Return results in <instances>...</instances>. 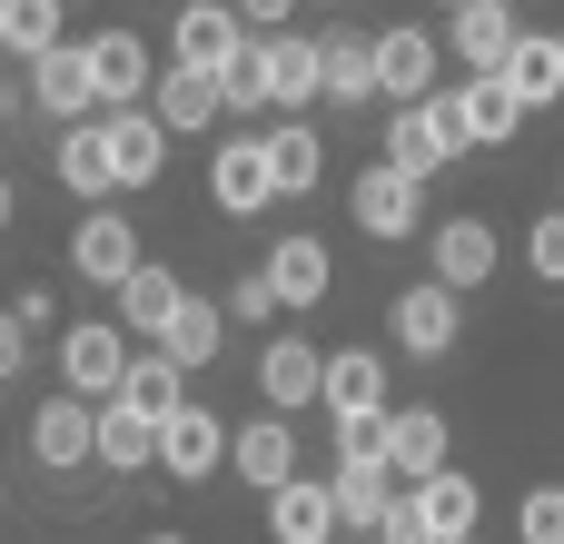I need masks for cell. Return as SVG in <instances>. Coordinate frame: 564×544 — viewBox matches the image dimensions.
Instances as JSON below:
<instances>
[{
    "mask_svg": "<svg viewBox=\"0 0 564 544\" xmlns=\"http://www.w3.org/2000/svg\"><path fill=\"white\" fill-rule=\"evenodd\" d=\"M446 159H466V129H456V99H426V109H397V139H387V168H406L416 188L446 168Z\"/></svg>",
    "mask_w": 564,
    "mask_h": 544,
    "instance_id": "cell-1",
    "label": "cell"
},
{
    "mask_svg": "<svg viewBox=\"0 0 564 544\" xmlns=\"http://www.w3.org/2000/svg\"><path fill=\"white\" fill-rule=\"evenodd\" d=\"M59 377H69V396H89V406H109L119 396V377H129V327H69L59 337Z\"/></svg>",
    "mask_w": 564,
    "mask_h": 544,
    "instance_id": "cell-2",
    "label": "cell"
},
{
    "mask_svg": "<svg viewBox=\"0 0 564 544\" xmlns=\"http://www.w3.org/2000/svg\"><path fill=\"white\" fill-rule=\"evenodd\" d=\"M30 456H40L50 476H59V466H99V406L59 387V396L30 416Z\"/></svg>",
    "mask_w": 564,
    "mask_h": 544,
    "instance_id": "cell-3",
    "label": "cell"
},
{
    "mask_svg": "<svg viewBox=\"0 0 564 544\" xmlns=\"http://www.w3.org/2000/svg\"><path fill=\"white\" fill-rule=\"evenodd\" d=\"M436 69H446V50H436L426 30H377V89H387L397 109H426V99H436Z\"/></svg>",
    "mask_w": 564,
    "mask_h": 544,
    "instance_id": "cell-4",
    "label": "cell"
},
{
    "mask_svg": "<svg viewBox=\"0 0 564 544\" xmlns=\"http://www.w3.org/2000/svg\"><path fill=\"white\" fill-rule=\"evenodd\" d=\"M79 50H89L99 109H139V89H159V69H149V40H139V30H99V40H79Z\"/></svg>",
    "mask_w": 564,
    "mask_h": 544,
    "instance_id": "cell-5",
    "label": "cell"
},
{
    "mask_svg": "<svg viewBox=\"0 0 564 544\" xmlns=\"http://www.w3.org/2000/svg\"><path fill=\"white\" fill-rule=\"evenodd\" d=\"M268 535L278 544H337V496H327V476H288L278 496H268Z\"/></svg>",
    "mask_w": 564,
    "mask_h": 544,
    "instance_id": "cell-6",
    "label": "cell"
},
{
    "mask_svg": "<svg viewBox=\"0 0 564 544\" xmlns=\"http://www.w3.org/2000/svg\"><path fill=\"white\" fill-rule=\"evenodd\" d=\"M238 50H248V20H238L228 0H188V10H178V69H208V79H218Z\"/></svg>",
    "mask_w": 564,
    "mask_h": 544,
    "instance_id": "cell-7",
    "label": "cell"
},
{
    "mask_svg": "<svg viewBox=\"0 0 564 544\" xmlns=\"http://www.w3.org/2000/svg\"><path fill=\"white\" fill-rule=\"evenodd\" d=\"M30 99H40L59 129L99 119V79H89V50H50V59H30Z\"/></svg>",
    "mask_w": 564,
    "mask_h": 544,
    "instance_id": "cell-8",
    "label": "cell"
},
{
    "mask_svg": "<svg viewBox=\"0 0 564 544\" xmlns=\"http://www.w3.org/2000/svg\"><path fill=\"white\" fill-rule=\"evenodd\" d=\"M208 198H218L228 218H258V208L278 198V178H268V139H228V149L208 159Z\"/></svg>",
    "mask_w": 564,
    "mask_h": 544,
    "instance_id": "cell-9",
    "label": "cell"
},
{
    "mask_svg": "<svg viewBox=\"0 0 564 544\" xmlns=\"http://www.w3.org/2000/svg\"><path fill=\"white\" fill-rule=\"evenodd\" d=\"M426 258H436V287H486L496 278V228L486 218H446V228H426Z\"/></svg>",
    "mask_w": 564,
    "mask_h": 544,
    "instance_id": "cell-10",
    "label": "cell"
},
{
    "mask_svg": "<svg viewBox=\"0 0 564 544\" xmlns=\"http://www.w3.org/2000/svg\"><path fill=\"white\" fill-rule=\"evenodd\" d=\"M387 307H397V347H416V357H446V347H456V317H466V307H456V287L416 278V287H397Z\"/></svg>",
    "mask_w": 564,
    "mask_h": 544,
    "instance_id": "cell-11",
    "label": "cell"
},
{
    "mask_svg": "<svg viewBox=\"0 0 564 544\" xmlns=\"http://www.w3.org/2000/svg\"><path fill=\"white\" fill-rule=\"evenodd\" d=\"M456 129H466V149H506V139L525 129V99L506 89V69H486V79L456 89Z\"/></svg>",
    "mask_w": 564,
    "mask_h": 544,
    "instance_id": "cell-12",
    "label": "cell"
},
{
    "mask_svg": "<svg viewBox=\"0 0 564 544\" xmlns=\"http://www.w3.org/2000/svg\"><path fill=\"white\" fill-rule=\"evenodd\" d=\"M99 129H109V168H119V188H149V178L169 168V129H159L149 109H99Z\"/></svg>",
    "mask_w": 564,
    "mask_h": 544,
    "instance_id": "cell-13",
    "label": "cell"
},
{
    "mask_svg": "<svg viewBox=\"0 0 564 544\" xmlns=\"http://www.w3.org/2000/svg\"><path fill=\"white\" fill-rule=\"evenodd\" d=\"M406 496H416V515H426V535H436V544H476V515H486L476 476L436 466V476H426V486H406Z\"/></svg>",
    "mask_w": 564,
    "mask_h": 544,
    "instance_id": "cell-14",
    "label": "cell"
},
{
    "mask_svg": "<svg viewBox=\"0 0 564 544\" xmlns=\"http://www.w3.org/2000/svg\"><path fill=\"white\" fill-rule=\"evenodd\" d=\"M516 40H525V30H516V0H466V10H456V59H466L476 79H486V69H506V59H516Z\"/></svg>",
    "mask_w": 564,
    "mask_h": 544,
    "instance_id": "cell-15",
    "label": "cell"
},
{
    "mask_svg": "<svg viewBox=\"0 0 564 544\" xmlns=\"http://www.w3.org/2000/svg\"><path fill=\"white\" fill-rule=\"evenodd\" d=\"M258 50H268V99H278V109H307V99L327 89V50H317V40H297V30H268Z\"/></svg>",
    "mask_w": 564,
    "mask_h": 544,
    "instance_id": "cell-16",
    "label": "cell"
},
{
    "mask_svg": "<svg viewBox=\"0 0 564 544\" xmlns=\"http://www.w3.org/2000/svg\"><path fill=\"white\" fill-rule=\"evenodd\" d=\"M218 79L208 69H159V89H149V119L169 129V139H188V129H218Z\"/></svg>",
    "mask_w": 564,
    "mask_h": 544,
    "instance_id": "cell-17",
    "label": "cell"
},
{
    "mask_svg": "<svg viewBox=\"0 0 564 544\" xmlns=\"http://www.w3.org/2000/svg\"><path fill=\"white\" fill-rule=\"evenodd\" d=\"M69 258H79L89 287H129V278H139V228L99 208V218H79V248H69Z\"/></svg>",
    "mask_w": 564,
    "mask_h": 544,
    "instance_id": "cell-18",
    "label": "cell"
},
{
    "mask_svg": "<svg viewBox=\"0 0 564 544\" xmlns=\"http://www.w3.org/2000/svg\"><path fill=\"white\" fill-rule=\"evenodd\" d=\"M218 456H228V426H218L208 406H178V416L159 426V466H169V476L198 486V476H218Z\"/></svg>",
    "mask_w": 564,
    "mask_h": 544,
    "instance_id": "cell-19",
    "label": "cell"
},
{
    "mask_svg": "<svg viewBox=\"0 0 564 544\" xmlns=\"http://www.w3.org/2000/svg\"><path fill=\"white\" fill-rule=\"evenodd\" d=\"M258 396H268V406H307V396H327V357L297 347V337H268V357H258Z\"/></svg>",
    "mask_w": 564,
    "mask_h": 544,
    "instance_id": "cell-20",
    "label": "cell"
},
{
    "mask_svg": "<svg viewBox=\"0 0 564 544\" xmlns=\"http://www.w3.org/2000/svg\"><path fill=\"white\" fill-rule=\"evenodd\" d=\"M119 396H129L149 426H169V416L188 406V367H178L169 347H139V357H129V377H119Z\"/></svg>",
    "mask_w": 564,
    "mask_h": 544,
    "instance_id": "cell-21",
    "label": "cell"
},
{
    "mask_svg": "<svg viewBox=\"0 0 564 544\" xmlns=\"http://www.w3.org/2000/svg\"><path fill=\"white\" fill-rule=\"evenodd\" d=\"M357 228H367V238H406V228H416V178L377 159V168L357 178Z\"/></svg>",
    "mask_w": 564,
    "mask_h": 544,
    "instance_id": "cell-22",
    "label": "cell"
},
{
    "mask_svg": "<svg viewBox=\"0 0 564 544\" xmlns=\"http://www.w3.org/2000/svg\"><path fill=\"white\" fill-rule=\"evenodd\" d=\"M268 287H278V307H317V297L337 287V268H327L317 238H278V248H268Z\"/></svg>",
    "mask_w": 564,
    "mask_h": 544,
    "instance_id": "cell-23",
    "label": "cell"
},
{
    "mask_svg": "<svg viewBox=\"0 0 564 544\" xmlns=\"http://www.w3.org/2000/svg\"><path fill=\"white\" fill-rule=\"evenodd\" d=\"M178 297H188V287H178V268H159V258H139V278L119 287V317L139 327V347H159V337H169V317H178Z\"/></svg>",
    "mask_w": 564,
    "mask_h": 544,
    "instance_id": "cell-24",
    "label": "cell"
},
{
    "mask_svg": "<svg viewBox=\"0 0 564 544\" xmlns=\"http://www.w3.org/2000/svg\"><path fill=\"white\" fill-rule=\"evenodd\" d=\"M446 466V416H426V406H406V416H387V476H406V486H426Z\"/></svg>",
    "mask_w": 564,
    "mask_h": 544,
    "instance_id": "cell-25",
    "label": "cell"
},
{
    "mask_svg": "<svg viewBox=\"0 0 564 544\" xmlns=\"http://www.w3.org/2000/svg\"><path fill=\"white\" fill-rule=\"evenodd\" d=\"M228 456H238V476H248L258 496H278V486L297 476V436H288L278 416H258V426H238V436H228Z\"/></svg>",
    "mask_w": 564,
    "mask_h": 544,
    "instance_id": "cell-26",
    "label": "cell"
},
{
    "mask_svg": "<svg viewBox=\"0 0 564 544\" xmlns=\"http://www.w3.org/2000/svg\"><path fill=\"white\" fill-rule=\"evenodd\" d=\"M59 188H79V198H109V188H119V168H109V129H99V119L59 129Z\"/></svg>",
    "mask_w": 564,
    "mask_h": 544,
    "instance_id": "cell-27",
    "label": "cell"
},
{
    "mask_svg": "<svg viewBox=\"0 0 564 544\" xmlns=\"http://www.w3.org/2000/svg\"><path fill=\"white\" fill-rule=\"evenodd\" d=\"M327 406H337V416H387V367H377L367 347L327 357Z\"/></svg>",
    "mask_w": 564,
    "mask_h": 544,
    "instance_id": "cell-28",
    "label": "cell"
},
{
    "mask_svg": "<svg viewBox=\"0 0 564 544\" xmlns=\"http://www.w3.org/2000/svg\"><path fill=\"white\" fill-rule=\"evenodd\" d=\"M99 466H119V476H129V466H159V426H149L129 396L99 406Z\"/></svg>",
    "mask_w": 564,
    "mask_h": 544,
    "instance_id": "cell-29",
    "label": "cell"
},
{
    "mask_svg": "<svg viewBox=\"0 0 564 544\" xmlns=\"http://www.w3.org/2000/svg\"><path fill=\"white\" fill-rule=\"evenodd\" d=\"M506 89L525 99V109H545V99H564V40H516V59H506Z\"/></svg>",
    "mask_w": 564,
    "mask_h": 544,
    "instance_id": "cell-30",
    "label": "cell"
},
{
    "mask_svg": "<svg viewBox=\"0 0 564 544\" xmlns=\"http://www.w3.org/2000/svg\"><path fill=\"white\" fill-rule=\"evenodd\" d=\"M218 337H228V307H218V297H178V317H169V337H159V347H169L178 367H208V357H218Z\"/></svg>",
    "mask_w": 564,
    "mask_h": 544,
    "instance_id": "cell-31",
    "label": "cell"
},
{
    "mask_svg": "<svg viewBox=\"0 0 564 544\" xmlns=\"http://www.w3.org/2000/svg\"><path fill=\"white\" fill-rule=\"evenodd\" d=\"M268 178H278V188H317V178H327V139H317L307 119H297V129H268Z\"/></svg>",
    "mask_w": 564,
    "mask_h": 544,
    "instance_id": "cell-32",
    "label": "cell"
},
{
    "mask_svg": "<svg viewBox=\"0 0 564 544\" xmlns=\"http://www.w3.org/2000/svg\"><path fill=\"white\" fill-rule=\"evenodd\" d=\"M327 496H337V525H357V535H367V525H377V515L397 505L387 466H337V476H327Z\"/></svg>",
    "mask_w": 564,
    "mask_h": 544,
    "instance_id": "cell-33",
    "label": "cell"
},
{
    "mask_svg": "<svg viewBox=\"0 0 564 544\" xmlns=\"http://www.w3.org/2000/svg\"><path fill=\"white\" fill-rule=\"evenodd\" d=\"M0 50L10 59H50L59 50V0H0Z\"/></svg>",
    "mask_w": 564,
    "mask_h": 544,
    "instance_id": "cell-34",
    "label": "cell"
},
{
    "mask_svg": "<svg viewBox=\"0 0 564 544\" xmlns=\"http://www.w3.org/2000/svg\"><path fill=\"white\" fill-rule=\"evenodd\" d=\"M317 50H327V99H377V40L337 30V40H317Z\"/></svg>",
    "mask_w": 564,
    "mask_h": 544,
    "instance_id": "cell-35",
    "label": "cell"
},
{
    "mask_svg": "<svg viewBox=\"0 0 564 544\" xmlns=\"http://www.w3.org/2000/svg\"><path fill=\"white\" fill-rule=\"evenodd\" d=\"M218 99H228V109H268V50H258V40L218 69Z\"/></svg>",
    "mask_w": 564,
    "mask_h": 544,
    "instance_id": "cell-36",
    "label": "cell"
},
{
    "mask_svg": "<svg viewBox=\"0 0 564 544\" xmlns=\"http://www.w3.org/2000/svg\"><path fill=\"white\" fill-rule=\"evenodd\" d=\"M337 466H387V416H337Z\"/></svg>",
    "mask_w": 564,
    "mask_h": 544,
    "instance_id": "cell-37",
    "label": "cell"
},
{
    "mask_svg": "<svg viewBox=\"0 0 564 544\" xmlns=\"http://www.w3.org/2000/svg\"><path fill=\"white\" fill-rule=\"evenodd\" d=\"M516 535L525 544H564V486H535V496L516 505Z\"/></svg>",
    "mask_w": 564,
    "mask_h": 544,
    "instance_id": "cell-38",
    "label": "cell"
},
{
    "mask_svg": "<svg viewBox=\"0 0 564 544\" xmlns=\"http://www.w3.org/2000/svg\"><path fill=\"white\" fill-rule=\"evenodd\" d=\"M367 544H436V535H426V515H416V496H397V505H387V515L367 525Z\"/></svg>",
    "mask_w": 564,
    "mask_h": 544,
    "instance_id": "cell-39",
    "label": "cell"
},
{
    "mask_svg": "<svg viewBox=\"0 0 564 544\" xmlns=\"http://www.w3.org/2000/svg\"><path fill=\"white\" fill-rule=\"evenodd\" d=\"M535 278H555V287H564V208H555V218H535Z\"/></svg>",
    "mask_w": 564,
    "mask_h": 544,
    "instance_id": "cell-40",
    "label": "cell"
},
{
    "mask_svg": "<svg viewBox=\"0 0 564 544\" xmlns=\"http://www.w3.org/2000/svg\"><path fill=\"white\" fill-rule=\"evenodd\" d=\"M228 317H278V287H268V268H258V278H238V287H228Z\"/></svg>",
    "mask_w": 564,
    "mask_h": 544,
    "instance_id": "cell-41",
    "label": "cell"
},
{
    "mask_svg": "<svg viewBox=\"0 0 564 544\" xmlns=\"http://www.w3.org/2000/svg\"><path fill=\"white\" fill-rule=\"evenodd\" d=\"M10 317L40 337V327H59V297H50V287H20V297H10Z\"/></svg>",
    "mask_w": 564,
    "mask_h": 544,
    "instance_id": "cell-42",
    "label": "cell"
},
{
    "mask_svg": "<svg viewBox=\"0 0 564 544\" xmlns=\"http://www.w3.org/2000/svg\"><path fill=\"white\" fill-rule=\"evenodd\" d=\"M20 357H30V327H20V317L0 307V377H20Z\"/></svg>",
    "mask_w": 564,
    "mask_h": 544,
    "instance_id": "cell-43",
    "label": "cell"
},
{
    "mask_svg": "<svg viewBox=\"0 0 564 544\" xmlns=\"http://www.w3.org/2000/svg\"><path fill=\"white\" fill-rule=\"evenodd\" d=\"M228 10H238V20H248V30H278V20H288V10H297V0H228Z\"/></svg>",
    "mask_w": 564,
    "mask_h": 544,
    "instance_id": "cell-44",
    "label": "cell"
},
{
    "mask_svg": "<svg viewBox=\"0 0 564 544\" xmlns=\"http://www.w3.org/2000/svg\"><path fill=\"white\" fill-rule=\"evenodd\" d=\"M10 208H20V198H10V178H0V228H10Z\"/></svg>",
    "mask_w": 564,
    "mask_h": 544,
    "instance_id": "cell-45",
    "label": "cell"
},
{
    "mask_svg": "<svg viewBox=\"0 0 564 544\" xmlns=\"http://www.w3.org/2000/svg\"><path fill=\"white\" fill-rule=\"evenodd\" d=\"M0 119H10V79H0Z\"/></svg>",
    "mask_w": 564,
    "mask_h": 544,
    "instance_id": "cell-46",
    "label": "cell"
},
{
    "mask_svg": "<svg viewBox=\"0 0 564 544\" xmlns=\"http://www.w3.org/2000/svg\"><path fill=\"white\" fill-rule=\"evenodd\" d=\"M149 544H188V535H149Z\"/></svg>",
    "mask_w": 564,
    "mask_h": 544,
    "instance_id": "cell-47",
    "label": "cell"
},
{
    "mask_svg": "<svg viewBox=\"0 0 564 544\" xmlns=\"http://www.w3.org/2000/svg\"><path fill=\"white\" fill-rule=\"evenodd\" d=\"M446 10H466V0H446Z\"/></svg>",
    "mask_w": 564,
    "mask_h": 544,
    "instance_id": "cell-48",
    "label": "cell"
},
{
    "mask_svg": "<svg viewBox=\"0 0 564 544\" xmlns=\"http://www.w3.org/2000/svg\"><path fill=\"white\" fill-rule=\"evenodd\" d=\"M555 40H564V30H555Z\"/></svg>",
    "mask_w": 564,
    "mask_h": 544,
    "instance_id": "cell-49",
    "label": "cell"
}]
</instances>
